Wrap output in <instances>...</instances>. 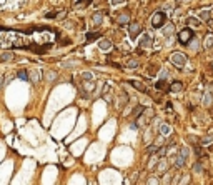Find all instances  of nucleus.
Instances as JSON below:
<instances>
[{
    "mask_svg": "<svg viewBox=\"0 0 213 185\" xmlns=\"http://www.w3.org/2000/svg\"><path fill=\"white\" fill-rule=\"evenodd\" d=\"M17 77H19L20 80H28V72L27 70H19V72H17Z\"/></svg>",
    "mask_w": 213,
    "mask_h": 185,
    "instance_id": "20",
    "label": "nucleus"
},
{
    "mask_svg": "<svg viewBox=\"0 0 213 185\" xmlns=\"http://www.w3.org/2000/svg\"><path fill=\"white\" fill-rule=\"evenodd\" d=\"M211 142H213V133H208L207 137H203V138L200 140V144H201V145H207V144H211Z\"/></svg>",
    "mask_w": 213,
    "mask_h": 185,
    "instance_id": "19",
    "label": "nucleus"
},
{
    "mask_svg": "<svg viewBox=\"0 0 213 185\" xmlns=\"http://www.w3.org/2000/svg\"><path fill=\"white\" fill-rule=\"evenodd\" d=\"M155 152H157V145H150V147L147 148V154L148 155H153Z\"/></svg>",
    "mask_w": 213,
    "mask_h": 185,
    "instance_id": "27",
    "label": "nucleus"
},
{
    "mask_svg": "<svg viewBox=\"0 0 213 185\" xmlns=\"http://www.w3.org/2000/svg\"><path fill=\"white\" fill-rule=\"evenodd\" d=\"M193 170H195V172H201V170H203V169H201V165H200V163H195V167H193Z\"/></svg>",
    "mask_w": 213,
    "mask_h": 185,
    "instance_id": "29",
    "label": "nucleus"
},
{
    "mask_svg": "<svg viewBox=\"0 0 213 185\" xmlns=\"http://www.w3.org/2000/svg\"><path fill=\"white\" fill-rule=\"evenodd\" d=\"M155 88H157V90H163V92H166V90H170V87H166V82L165 80H158L157 84H155Z\"/></svg>",
    "mask_w": 213,
    "mask_h": 185,
    "instance_id": "10",
    "label": "nucleus"
},
{
    "mask_svg": "<svg viewBox=\"0 0 213 185\" xmlns=\"http://www.w3.org/2000/svg\"><path fill=\"white\" fill-rule=\"evenodd\" d=\"M128 67H130V69H135V67H138V62H137V60H130Z\"/></svg>",
    "mask_w": 213,
    "mask_h": 185,
    "instance_id": "28",
    "label": "nucleus"
},
{
    "mask_svg": "<svg viewBox=\"0 0 213 185\" xmlns=\"http://www.w3.org/2000/svg\"><path fill=\"white\" fill-rule=\"evenodd\" d=\"M187 23H188L190 27H200V25H201V22H200L198 19H195V17H188V19H187Z\"/></svg>",
    "mask_w": 213,
    "mask_h": 185,
    "instance_id": "12",
    "label": "nucleus"
},
{
    "mask_svg": "<svg viewBox=\"0 0 213 185\" xmlns=\"http://www.w3.org/2000/svg\"><path fill=\"white\" fill-rule=\"evenodd\" d=\"M173 32H175V25H173V23H168V25L163 27V34H165L166 37H170V35H172Z\"/></svg>",
    "mask_w": 213,
    "mask_h": 185,
    "instance_id": "13",
    "label": "nucleus"
},
{
    "mask_svg": "<svg viewBox=\"0 0 213 185\" xmlns=\"http://www.w3.org/2000/svg\"><path fill=\"white\" fill-rule=\"evenodd\" d=\"M40 70H35V73H30V75H28V80H33V82H38V80H40Z\"/></svg>",
    "mask_w": 213,
    "mask_h": 185,
    "instance_id": "21",
    "label": "nucleus"
},
{
    "mask_svg": "<svg viewBox=\"0 0 213 185\" xmlns=\"http://www.w3.org/2000/svg\"><path fill=\"white\" fill-rule=\"evenodd\" d=\"M187 158H188V148H182V150H180V155L175 160V167H176V169H182V167L185 165Z\"/></svg>",
    "mask_w": 213,
    "mask_h": 185,
    "instance_id": "4",
    "label": "nucleus"
},
{
    "mask_svg": "<svg viewBox=\"0 0 213 185\" xmlns=\"http://www.w3.org/2000/svg\"><path fill=\"white\" fill-rule=\"evenodd\" d=\"M170 60H172V63L176 65V67H183L187 63V57L183 55L182 52H173L172 55H170Z\"/></svg>",
    "mask_w": 213,
    "mask_h": 185,
    "instance_id": "2",
    "label": "nucleus"
},
{
    "mask_svg": "<svg viewBox=\"0 0 213 185\" xmlns=\"http://www.w3.org/2000/svg\"><path fill=\"white\" fill-rule=\"evenodd\" d=\"M158 170H160V172H165V170H166V162H165V160H160Z\"/></svg>",
    "mask_w": 213,
    "mask_h": 185,
    "instance_id": "26",
    "label": "nucleus"
},
{
    "mask_svg": "<svg viewBox=\"0 0 213 185\" xmlns=\"http://www.w3.org/2000/svg\"><path fill=\"white\" fill-rule=\"evenodd\" d=\"M140 32H141V27H140V23L138 22H133V23H130V28H128V35H130V38L132 40H135V38L140 35Z\"/></svg>",
    "mask_w": 213,
    "mask_h": 185,
    "instance_id": "5",
    "label": "nucleus"
},
{
    "mask_svg": "<svg viewBox=\"0 0 213 185\" xmlns=\"http://www.w3.org/2000/svg\"><path fill=\"white\" fill-rule=\"evenodd\" d=\"M98 47H100V50L106 52V50H110V48H112V42H110V40H106V38H103V40H100Z\"/></svg>",
    "mask_w": 213,
    "mask_h": 185,
    "instance_id": "9",
    "label": "nucleus"
},
{
    "mask_svg": "<svg viewBox=\"0 0 213 185\" xmlns=\"http://www.w3.org/2000/svg\"><path fill=\"white\" fill-rule=\"evenodd\" d=\"M0 84H2V79H0Z\"/></svg>",
    "mask_w": 213,
    "mask_h": 185,
    "instance_id": "35",
    "label": "nucleus"
},
{
    "mask_svg": "<svg viewBox=\"0 0 213 185\" xmlns=\"http://www.w3.org/2000/svg\"><path fill=\"white\" fill-rule=\"evenodd\" d=\"M170 90L172 92H182L183 90V84L182 82H173V84L170 85Z\"/></svg>",
    "mask_w": 213,
    "mask_h": 185,
    "instance_id": "11",
    "label": "nucleus"
},
{
    "mask_svg": "<svg viewBox=\"0 0 213 185\" xmlns=\"http://www.w3.org/2000/svg\"><path fill=\"white\" fill-rule=\"evenodd\" d=\"M210 17H211V13L208 12V10H201L200 12V19L203 20V22H210Z\"/></svg>",
    "mask_w": 213,
    "mask_h": 185,
    "instance_id": "17",
    "label": "nucleus"
},
{
    "mask_svg": "<svg viewBox=\"0 0 213 185\" xmlns=\"http://www.w3.org/2000/svg\"><path fill=\"white\" fill-rule=\"evenodd\" d=\"M150 45H152V37H150V35H143V37H141V40H140V47L148 48Z\"/></svg>",
    "mask_w": 213,
    "mask_h": 185,
    "instance_id": "8",
    "label": "nucleus"
},
{
    "mask_svg": "<svg viewBox=\"0 0 213 185\" xmlns=\"http://www.w3.org/2000/svg\"><path fill=\"white\" fill-rule=\"evenodd\" d=\"M203 105H207V107H210V105H211V94H210V92H208V94H205Z\"/></svg>",
    "mask_w": 213,
    "mask_h": 185,
    "instance_id": "23",
    "label": "nucleus"
},
{
    "mask_svg": "<svg viewBox=\"0 0 213 185\" xmlns=\"http://www.w3.org/2000/svg\"><path fill=\"white\" fill-rule=\"evenodd\" d=\"M90 3H92V0H79L75 5H77V7H82V9H85V7H88Z\"/></svg>",
    "mask_w": 213,
    "mask_h": 185,
    "instance_id": "22",
    "label": "nucleus"
},
{
    "mask_svg": "<svg viewBox=\"0 0 213 185\" xmlns=\"http://www.w3.org/2000/svg\"><path fill=\"white\" fill-rule=\"evenodd\" d=\"M100 37H102L100 32H90V34H87V42L97 40V38H100Z\"/></svg>",
    "mask_w": 213,
    "mask_h": 185,
    "instance_id": "15",
    "label": "nucleus"
},
{
    "mask_svg": "<svg viewBox=\"0 0 213 185\" xmlns=\"http://www.w3.org/2000/svg\"><path fill=\"white\" fill-rule=\"evenodd\" d=\"M160 132H162V135H170L172 129H170L168 123H162V125H160Z\"/></svg>",
    "mask_w": 213,
    "mask_h": 185,
    "instance_id": "16",
    "label": "nucleus"
},
{
    "mask_svg": "<svg viewBox=\"0 0 213 185\" xmlns=\"http://www.w3.org/2000/svg\"><path fill=\"white\" fill-rule=\"evenodd\" d=\"M53 17H57V12H50V13H47V19H53Z\"/></svg>",
    "mask_w": 213,
    "mask_h": 185,
    "instance_id": "32",
    "label": "nucleus"
},
{
    "mask_svg": "<svg viewBox=\"0 0 213 185\" xmlns=\"http://www.w3.org/2000/svg\"><path fill=\"white\" fill-rule=\"evenodd\" d=\"M137 127H138L137 123H132V125H130V129H132V130H137Z\"/></svg>",
    "mask_w": 213,
    "mask_h": 185,
    "instance_id": "33",
    "label": "nucleus"
},
{
    "mask_svg": "<svg viewBox=\"0 0 213 185\" xmlns=\"http://www.w3.org/2000/svg\"><path fill=\"white\" fill-rule=\"evenodd\" d=\"M113 5H120V3H125V0H112Z\"/></svg>",
    "mask_w": 213,
    "mask_h": 185,
    "instance_id": "31",
    "label": "nucleus"
},
{
    "mask_svg": "<svg viewBox=\"0 0 213 185\" xmlns=\"http://www.w3.org/2000/svg\"><path fill=\"white\" fill-rule=\"evenodd\" d=\"M165 22H166L165 12H155L153 13V17H152V25H153L155 28L163 27V25H165Z\"/></svg>",
    "mask_w": 213,
    "mask_h": 185,
    "instance_id": "1",
    "label": "nucleus"
},
{
    "mask_svg": "<svg viewBox=\"0 0 213 185\" xmlns=\"http://www.w3.org/2000/svg\"><path fill=\"white\" fill-rule=\"evenodd\" d=\"M176 2H182V0H176Z\"/></svg>",
    "mask_w": 213,
    "mask_h": 185,
    "instance_id": "34",
    "label": "nucleus"
},
{
    "mask_svg": "<svg viewBox=\"0 0 213 185\" xmlns=\"http://www.w3.org/2000/svg\"><path fill=\"white\" fill-rule=\"evenodd\" d=\"M165 154H166V147H162V148L158 150V155H160V157H163Z\"/></svg>",
    "mask_w": 213,
    "mask_h": 185,
    "instance_id": "30",
    "label": "nucleus"
},
{
    "mask_svg": "<svg viewBox=\"0 0 213 185\" xmlns=\"http://www.w3.org/2000/svg\"><path fill=\"white\" fill-rule=\"evenodd\" d=\"M143 107H141V105H138L137 107V109H135V112H133V119H137V117H140L141 115V112H143Z\"/></svg>",
    "mask_w": 213,
    "mask_h": 185,
    "instance_id": "25",
    "label": "nucleus"
},
{
    "mask_svg": "<svg viewBox=\"0 0 213 185\" xmlns=\"http://www.w3.org/2000/svg\"><path fill=\"white\" fill-rule=\"evenodd\" d=\"M191 38H193V32H191L190 27H185L182 32H178V40L182 42L183 45H187L188 42L191 40Z\"/></svg>",
    "mask_w": 213,
    "mask_h": 185,
    "instance_id": "3",
    "label": "nucleus"
},
{
    "mask_svg": "<svg viewBox=\"0 0 213 185\" xmlns=\"http://www.w3.org/2000/svg\"><path fill=\"white\" fill-rule=\"evenodd\" d=\"M102 17H103V13H100V12H98V13H93V15H92V25H93V27L102 25V20H103Z\"/></svg>",
    "mask_w": 213,
    "mask_h": 185,
    "instance_id": "6",
    "label": "nucleus"
},
{
    "mask_svg": "<svg viewBox=\"0 0 213 185\" xmlns=\"http://www.w3.org/2000/svg\"><path fill=\"white\" fill-rule=\"evenodd\" d=\"M130 84H132V85H133V87H135V88H137V90H140V92H143V94H145V92H147V87H145V85H143V84H141V82H137V80H132V82H130Z\"/></svg>",
    "mask_w": 213,
    "mask_h": 185,
    "instance_id": "14",
    "label": "nucleus"
},
{
    "mask_svg": "<svg viewBox=\"0 0 213 185\" xmlns=\"http://www.w3.org/2000/svg\"><path fill=\"white\" fill-rule=\"evenodd\" d=\"M13 59V53L12 52H5L2 53V57H0V62H9V60Z\"/></svg>",
    "mask_w": 213,
    "mask_h": 185,
    "instance_id": "18",
    "label": "nucleus"
},
{
    "mask_svg": "<svg viewBox=\"0 0 213 185\" xmlns=\"http://www.w3.org/2000/svg\"><path fill=\"white\" fill-rule=\"evenodd\" d=\"M117 22H118L120 25H125V23H128V22H130V13L125 12V13H122V15H118Z\"/></svg>",
    "mask_w": 213,
    "mask_h": 185,
    "instance_id": "7",
    "label": "nucleus"
},
{
    "mask_svg": "<svg viewBox=\"0 0 213 185\" xmlns=\"http://www.w3.org/2000/svg\"><path fill=\"white\" fill-rule=\"evenodd\" d=\"M205 47H207V48L213 47V35H208V37H207V40H205Z\"/></svg>",
    "mask_w": 213,
    "mask_h": 185,
    "instance_id": "24",
    "label": "nucleus"
}]
</instances>
